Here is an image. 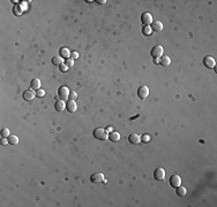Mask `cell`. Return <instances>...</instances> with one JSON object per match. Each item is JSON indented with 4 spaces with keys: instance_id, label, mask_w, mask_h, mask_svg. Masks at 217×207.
<instances>
[{
    "instance_id": "1",
    "label": "cell",
    "mask_w": 217,
    "mask_h": 207,
    "mask_svg": "<svg viewBox=\"0 0 217 207\" xmlns=\"http://www.w3.org/2000/svg\"><path fill=\"white\" fill-rule=\"evenodd\" d=\"M92 135H94V137L96 139H98V140H106L108 137L106 129H103V128H96L92 131Z\"/></svg>"
},
{
    "instance_id": "2",
    "label": "cell",
    "mask_w": 217,
    "mask_h": 207,
    "mask_svg": "<svg viewBox=\"0 0 217 207\" xmlns=\"http://www.w3.org/2000/svg\"><path fill=\"white\" fill-rule=\"evenodd\" d=\"M163 52H164V48L162 47V45H155L150 51V55L154 59H158L163 55Z\"/></svg>"
},
{
    "instance_id": "3",
    "label": "cell",
    "mask_w": 217,
    "mask_h": 207,
    "mask_svg": "<svg viewBox=\"0 0 217 207\" xmlns=\"http://www.w3.org/2000/svg\"><path fill=\"white\" fill-rule=\"evenodd\" d=\"M69 93L71 92H69L68 88H66V86H60L58 89V96L61 100H66L67 98H69Z\"/></svg>"
},
{
    "instance_id": "4",
    "label": "cell",
    "mask_w": 217,
    "mask_h": 207,
    "mask_svg": "<svg viewBox=\"0 0 217 207\" xmlns=\"http://www.w3.org/2000/svg\"><path fill=\"white\" fill-rule=\"evenodd\" d=\"M215 64H216V61H215V59L213 58V56H210V55H207L203 58V66L206 67V68H215Z\"/></svg>"
},
{
    "instance_id": "5",
    "label": "cell",
    "mask_w": 217,
    "mask_h": 207,
    "mask_svg": "<svg viewBox=\"0 0 217 207\" xmlns=\"http://www.w3.org/2000/svg\"><path fill=\"white\" fill-rule=\"evenodd\" d=\"M141 22L143 25H150L152 23V16L150 13H147V12H144V13H142L141 14Z\"/></svg>"
},
{
    "instance_id": "6",
    "label": "cell",
    "mask_w": 217,
    "mask_h": 207,
    "mask_svg": "<svg viewBox=\"0 0 217 207\" xmlns=\"http://www.w3.org/2000/svg\"><path fill=\"white\" fill-rule=\"evenodd\" d=\"M138 96H139L140 99H146V98L149 96V89H148V86L141 85V86L138 89Z\"/></svg>"
},
{
    "instance_id": "7",
    "label": "cell",
    "mask_w": 217,
    "mask_h": 207,
    "mask_svg": "<svg viewBox=\"0 0 217 207\" xmlns=\"http://www.w3.org/2000/svg\"><path fill=\"white\" fill-rule=\"evenodd\" d=\"M90 181L92 183H100V182L104 181V174L103 173H99V172L94 173V174L90 175Z\"/></svg>"
},
{
    "instance_id": "8",
    "label": "cell",
    "mask_w": 217,
    "mask_h": 207,
    "mask_svg": "<svg viewBox=\"0 0 217 207\" xmlns=\"http://www.w3.org/2000/svg\"><path fill=\"white\" fill-rule=\"evenodd\" d=\"M154 177L157 181H164V178H165V170L163 168H161V167L156 168L155 172H154Z\"/></svg>"
},
{
    "instance_id": "9",
    "label": "cell",
    "mask_w": 217,
    "mask_h": 207,
    "mask_svg": "<svg viewBox=\"0 0 217 207\" xmlns=\"http://www.w3.org/2000/svg\"><path fill=\"white\" fill-rule=\"evenodd\" d=\"M170 185L172 187H178L179 185H181V178L178 175H172L170 177Z\"/></svg>"
},
{
    "instance_id": "10",
    "label": "cell",
    "mask_w": 217,
    "mask_h": 207,
    "mask_svg": "<svg viewBox=\"0 0 217 207\" xmlns=\"http://www.w3.org/2000/svg\"><path fill=\"white\" fill-rule=\"evenodd\" d=\"M150 28L155 32H161L163 30V28H164V25H163L161 21H152V23L150 24Z\"/></svg>"
},
{
    "instance_id": "11",
    "label": "cell",
    "mask_w": 217,
    "mask_h": 207,
    "mask_svg": "<svg viewBox=\"0 0 217 207\" xmlns=\"http://www.w3.org/2000/svg\"><path fill=\"white\" fill-rule=\"evenodd\" d=\"M66 109L69 112V113H75L76 109H77V105L74 100L69 99L67 103H66Z\"/></svg>"
},
{
    "instance_id": "12",
    "label": "cell",
    "mask_w": 217,
    "mask_h": 207,
    "mask_svg": "<svg viewBox=\"0 0 217 207\" xmlns=\"http://www.w3.org/2000/svg\"><path fill=\"white\" fill-rule=\"evenodd\" d=\"M128 142L133 145H138L141 143V137L138 134H130L128 136Z\"/></svg>"
},
{
    "instance_id": "13",
    "label": "cell",
    "mask_w": 217,
    "mask_h": 207,
    "mask_svg": "<svg viewBox=\"0 0 217 207\" xmlns=\"http://www.w3.org/2000/svg\"><path fill=\"white\" fill-rule=\"evenodd\" d=\"M54 108H55L57 112H63L66 108V103L64 100H61V99H58L54 103Z\"/></svg>"
},
{
    "instance_id": "14",
    "label": "cell",
    "mask_w": 217,
    "mask_h": 207,
    "mask_svg": "<svg viewBox=\"0 0 217 207\" xmlns=\"http://www.w3.org/2000/svg\"><path fill=\"white\" fill-rule=\"evenodd\" d=\"M35 96H36V93L33 92L31 89L30 90H25L23 92V99L27 100V101H31L33 98H35Z\"/></svg>"
},
{
    "instance_id": "15",
    "label": "cell",
    "mask_w": 217,
    "mask_h": 207,
    "mask_svg": "<svg viewBox=\"0 0 217 207\" xmlns=\"http://www.w3.org/2000/svg\"><path fill=\"white\" fill-rule=\"evenodd\" d=\"M108 139L110 142H112V143H117V142H119L120 140V134L119 132H117V131H111V132L108 134Z\"/></svg>"
},
{
    "instance_id": "16",
    "label": "cell",
    "mask_w": 217,
    "mask_h": 207,
    "mask_svg": "<svg viewBox=\"0 0 217 207\" xmlns=\"http://www.w3.org/2000/svg\"><path fill=\"white\" fill-rule=\"evenodd\" d=\"M170 63H171L170 56H167V55H162V56L159 58V64L163 66V67H167V66H170Z\"/></svg>"
},
{
    "instance_id": "17",
    "label": "cell",
    "mask_w": 217,
    "mask_h": 207,
    "mask_svg": "<svg viewBox=\"0 0 217 207\" xmlns=\"http://www.w3.org/2000/svg\"><path fill=\"white\" fill-rule=\"evenodd\" d=\"M41 88V80L39 78H33L31 82H30V89L31 90H39Z\"/></svg>"
},
{
    "instance_id": "18",
    "label": "cell",
    "mask_w": 217,
    "mask_h": 207,
    "mask_svg": "<svg viewBox=\"0 0 217 207\" xmlns=\"http://www.w3.org/2000/svg\"><path fill=\"white\" fill-rule=\"evenodd\" d=\"M59 53H60V56L63 58V59H69L71 58V53L72 52L69 51V48H67V47H63V48H60V51H59Z\"/></svg>"
},
{
    "instance_id": "19",
    "label": "cell",
    "mask_w": 217,
    "mask_h": 207,
    "mask_svg": "<svg viewBox=\"0 0 217 207\" xmlns=\"http://www.w3.org/2000/svg\"><path fill=\"white\" fill-rule=\"evenodd\" d=\"M175 189H177L175 193H177V196H178V197H184V196H186V193H187V190H186V187H185V186L179 185L178 187H175Z\"/></svg>"
},
{
    "instance_id": "20",
    "label": "cell",
    "mask_w": 217,
    "mask_h": 207,
    "mask_svg": "<svg viewBox=\"0 0 217 207\" xmlns=\"http://www.w3.org/2000/svg\"><path fill=\"white\" fill-rule=\"evenodd\" d=\"M63 61H64V59H63L61 56H53V58H52V64L55 66V67L63 64Z\"/></svg>"
},
{
    "instance_id": "21",
    "label": "cell",
    "mask_w": 217,
    "mask_h": 207,
    "mask_svg": "<svg viewBox=\"0 0 217 207\" xmlns=\"http://www.w3.org/2000/svg\"><path fill=\"white\" fill-rule=\"evenodd\" d=\"M8 143L11 145H16L19 143V138H17V136L16 135H9V137H8Z\"/></svg>"
},
{
    "instance_id": "22",
    "label": "cell",
    "mask_w": 217,
    "mask_h": 207,
    "mask_svg": "<svg viewBox=\"0 0 217 207\" xmlns=\"http://www.w3.org/2000/svg\"><path fill=\"white\" fill-rule=\"evenodd\" d=\"M142 33H143L144 36H150L152 33V30H151V28H150V25H143V28H142Z\"/></svg>"
},
{
    "instance_id": "23",
    "label": "cell",
    "mask_w": 217,
    "mask_h": 207,
    "mask_svg": "<svg viewBox=\"0 0 217 207\" xmlns=\"http://www.w3.org/2000/svg\"><path fill=\"white\" fill-rule=\"evenodd\" d=\"M0 134H1V137L8 138V137H9V135H11V132H9V129H8V128H2Z\"/></svg>"
},
{
    "instance_id": "24",
    "label": "cell",
    "mask_w": 217,
    "mask_h": 207,
    "mask_svg": "<svg viewBox=\"0 0 217 207\" xmlns=\"http://www.w3.org/2000/svg\"><path fill=\"white\" fill-rule=\"evenodd\" d=\"M141 142H143V143H149L150 142V136L149 135H143L141 137Z\"/></svg>"
},
{
    "instance_id": "25",
    "label": "cell",
    "mask_w": 217,
    "mask_h": 207,
    "mask_svg": "<svg viewBox=\"0 0 217 207\" xmlns=\"http://www.w3.org/2000/svg\"><path fill=\"white\" fill-rule=\"evenodd\" d=\"M36 96H37V97H39V98H42V97L45 96V91L39 89V90H37V91H36Z\"/></svg>"
},
{
    "instance_id": "26",
    "label": "cell",
    "mask_w": 217,
    "mask_h": 207,
    "mask_svg": "<svg viewBox=\"0 0 217 207\" xmlns=\"http://www.w3.org/2000/svg\"><path fill=\"white\" fill-rule=\"evenodd\" d=\"M74 64V60H72V59H67L66 60V66L67 67H72Z\"/></svg>"
},
{
    "instance_id": "27",
    "label": "cell",
    "mask_w": 217,
    "mask_h": 207,
    "mask_svg": "<svg viewBox=\"0 0 217 207\" xmlns=\"http://www.w3.org/2000/svg\"><path fill=\"white\" fill-rule=\"evenodd\" d=\"M59 69H60V72H67L68 67L66 66V63H65V64L63 63V64H60V66H59Z\"/></svg>"
},
{
    "instance_id": "28",
    "label": "cell",
    "mask_w": 217,
    "mask_h": 207,
    "mask_svg": "<svg viewBox=\"0 0 217 207\" xmlns=\"http://www.w3.org/2000/svg\"><path fill=\"white\" fill-rule=\"evenodd\" d=\"M71 58H72V60L77 59V58H79V53H77V52H72V53H71Z\"/></svg>"
},
{
    "instance_id": "29",
    "label": "cell",
    "mask_w": 217,
    "mask_h": 207,
    "mask_svg": "<svg viewBox=\"0 0 217 207\" xmlns=\"http://www.w3.org/2000/svg\"><path fill=\"white\" fill-rule=\"evenodd\" d=\"M1 145H7V144H9L8 143V138H5V137H1Z\"/></svg>"
},
{
    "instance_id": "30",
    "label": "cell",
    "mask_w": 217,
    "mask_h": 207,
    "mask_svg": "<svg viewBox=\"0 0 217 207\" xmlns=\"http://www.w3.org/2000/svg\"><path fill=\"white\" fill-rule=\"evenodd\" d=\"M69 97H71V99H72V100H74L76 97H77V94H76V92L72 91V93H69Z\"/></svg>"
},
{
    "instance_id": "31",
    "label": "cell",
    "mask_w": 217,
    "mask_h": 207,
    "mask_svg": "<svg viewBox=\"0 0 217 207\" xmlns=\"http://www.w3.org/2000/svg\"><path fill=\"white\" fill-rule=\"evenodd\" d=\"M96 2H97L98 5H104V4L106 2V1H105V0H97Z\"/></svg>"
},
{
    "instance_id": "32",
    "label": "cell",
    "mask_w": 217,
    "mask_h": 207,
    "mask_svg": "<svg viewBox=\"0 0 217 207\" xmlns=\"http://www.w3.org/2000/svg\"><path fill=\"white\" fill-rule=\"evenodd\" d=\"M154 62H155V63H159V60H158V59H154Z\"/></svg>"
}]
</instances>
